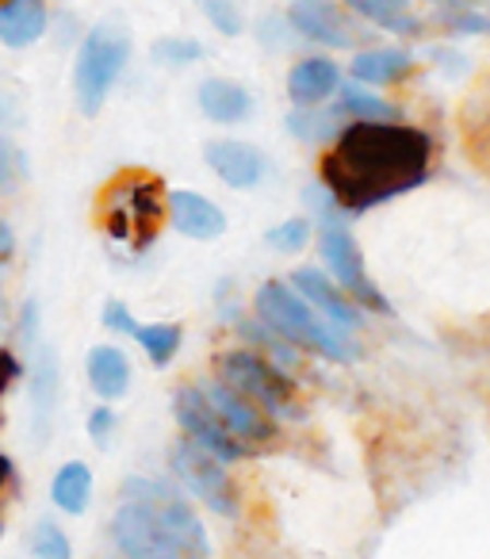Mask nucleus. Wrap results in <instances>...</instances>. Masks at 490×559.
<instances>
[{"mask_svg": "<svg viewBox=\"0 0 490 559\" xmlns=\"http://www.w3.org/2000/svg\"><path fill=\"white\" fill-rule=\"evenodd\" d=\"M429 169H433V139L421 127L403 119L349 123L322 157V185L330 188L345 218H357L421 188Z\"/></svg>", "mask_w": 490, "mask_h": 559, "instance_id": "f257e3e1", "label": "nucleus"}, {"mask_svg": "<svg viewBox=\"0 0 490 559\" xmlns=\"http://www.w3.org/2000/svg\"><path fill=\"white\" fill-rule=\"evenodd\" d=\"M253 311H258L261 322L276 330L280 337H288L296 349L303 353H319L326 360H337V365H349V360H360V345L352 342V334H342L330 319H322L296 288L291 280H265L253 296Z\"/></svg>", "mask_w": 490, "mask_h": 559, "instance_id": "f03ea898", "label": "nucleus"}, {"mask_svg": "<svg viewBox=\"0 0 490 559\" xmlns=\"http://www.w3.org/2000/svg\"><path fill=\"white\" fill-rule=\"evenodd\" d=\"M165 215H169V195H162V180L154 173H119L100 192V226L131 253H146L154 246Z\"/></svg>", "mask_w": 490, "mask_h": 559, "instance_id": "7ed1b4c3", "label": "nucleus"}, {"mask_svg": "<svg viewBox=\"0 0 490 559\" xmlns=\"http://www.w3.org/2000/svg\"><path fill=\"white\" fill-rule=\"evenodd\" d=\"M127 58H131V32L119 20H104L85 35L77 50V66H73V93H77V108L85 116H96L123 78Z\"/></svg>", "mask_w": 490, "mask_h": 559, "instance_id": "20e7f679", "label": "nucleus"}, {"mask_svg": "<svg viewBox=\"0 0 490 559\" xmlns=\"http://www.w3.org/2000/svg\"><path fill=\"white\" fill-rule=\"evenodd\" d=\"M218 380L230 391H238L246 403L261 406L268 418H288L299 414L296 403V380L276 365L273 357H261L258 349H230L215 360Z\"/></svg>", "mask_w": 490, "mask_h": 559, "instance_id": "39448f33", "label": "nucleus"}, {"mask_svg": "<svg viewBox=\"0 0 490 559\" xmlns=\"http://www.w3.org/2000/svg\"><path fill=\"white\" fill-rule=\"evenodd\" d=\"M169 472L177 475L180 487L192 498H200L211 513H218V518H238L241 498H238V487H234L230 472H226L223 460L211 456L207 449H200L192 437L172 444Z\"/></svg>", "mask_w": 490, "mask_h": 559, "instance_id": "423d86ee", "label": "nucleus"}, {"mask_svg": "<svg viewBox=\"0 0 490 559\" xmlns=\"http://www.w3.org/2000/svg\"><path fill=\"white\" fill-rule=\"evenodd\" d=\"M119 498H139V502H146L150 510L169 525V533L180 540V548H184L188 559H211L207 528H203L200 513L192 510V502H188L172 483L131 475V479H123V487H119Z\"/></svg>", "mask_w": 490, "mask_h": 559, "instance_id": "0eeeda50", "label": "nucleus"}, {"mask_svg": "<svg viewBox=\"0 0 490 559\" xmlns=\"http://www.w3.org/2000/svg\"><path fill=\"white\" fill-rule=\"evenodd\" d=\"M108 533L123 559H188L169 525L139 498H119Z\"/></svg>", "mask_w": 490, "mask_h": 559, "instance_id": "6e6552de", "label": "nucleus"}, {"mask_svg": "<svg viewBox=\"0 0 490 559\" xmlns=\"http://www.w3.org/2000/svg\"><path fill=\"white\" fill-rule=\"evenodd\" d=\"M319 253H322V264H326L330 276H334L360 307H368L372 314H391V299L383 296V292L375 288V280L368 276L364 253H360V246L349 234V226L345 223H322Z\"/></svg>", "mask_w": 490, "mask_h": 559, "instance_id": "1a4fd4ad", "label": "nucleus"}, {"mask_svg": "<svg viewBox=\"0 0 490 559\" xmlns=\"http://www.w3.org/2000/svg\"><path fill=\"white\" fill-rule=\"evenodd\" d=\"M172 418L184 429V437H192L200 449H207L211 456H218L223 464L250 456V444L230 433V426H226L215 414V406H211L207 391L195 388V383H188V388H180L177 395H172Z\"/></svg>", "mask_w": 490, "mask_h": 559, "instance_id": "9d476101", "label": "nucleus"}, {"mask_svg": "<svg viewBox=\"0 0 490 559\" xmlns=\"http://www.w3.org/2000/svg\"><path fill=\"white\" fill-rule=\"evenodd\" d=\"M288 24L299 39L319 43L326 50H352L360 43V32L342 0H291Z\"/></svg>", "mask_w": 490, "mask_h": 559, "instance_id": "9b49d317", "label": "nucleus"}, {"mask_svg": "<svg viewBox=\"0 0 490 559\" xmlns=\"http://www.w3.org/2000/svg\"><path fill=\"white\" fill-rule=\"evenodd\" d=\"M291 288H296L299 296H303L307 304H311L314 311L322 314V319L334 322L342 334H357V330L364 326V314H360L357 299H352L349 292H345L342 284L330 276V272L303 264V269L291 272Z\"/></svg>", "mask_w": 490, "mask_h": 559, "instance_id": "f8f14e48", "label": "nucleus"}, {"mask_svg": "<svg viewBox=\"0 0 490 559\" xmlns=\"http://www.w3.org/2000/svg\"><path fill=\"white\" fill-rule=\"evenodd\" d=\"M203 157H207V165L215 169V177L223 180V185L238 188V192H250V188H258L261 180L268 177V157L261 154L258 146H250V142L215 139L203 146Z\"/></svg>", "mask_w": 490, "mask_h": 559, "instance_id": "ddd939ff", "label": "nucleus"}, {"mask_svg": "<svg viewBox=\"0 0 490 559\" xmlns=\"http://www.w3.org/2000/svg\"><path fill=\"white\" fill-rule=\"evenodd\" d=\"M207 399H211V406H215V414L218 418L230 426V433L234 437H241L246 444H268V441H276V418H268L261 406H253V403H246V399L238 395V391H230L223 380H215V383H207Z\"/></svg>", "mask_w": 490, "mask_h": 559, "instance_id": "4468645a", "label": "nucleus"}, {"mask_svg": "<svg viewBox=\"0 0 490 559\" xmlns=\"http://www.w3.org/2000/svg\"><path fill=\"white\" fill-rule=\"evenodd\" d=\"M169 223L192 241H215L226 234V211L192 188L169 192Z\"/></svg>", "mask_w": 490, "mask_h": 559, "instance_id": "2eb2a0df", "label": "nucleus"}, {"mask_svg": "<svg viewBox=\"0 0 490 559\" xmlns=\"http://www.w3.org/2000/svg\"><path fill=\"white\" fill-rule=\"evenodd\" d=\"M345 85L342 66L334 58H299L288 70V96L296 108H319Z\"/></svg>", "mask_w": 490, "mask_h": 559, "instance_id": "dca6fc26", "label": "nucleus"}, {"mask_svg": "<svg viewBox=\"0 0 490 559\" xmlns=\"http://www.w3.org/2000/svg\"><path fill=\"white\" fill-rule=\"evenodd\" d=\"M195 104L200 111L211 119V123H223V127H238L258 111V100L246 85L230 78H207L195 93Z\"/></svg>", "mask_w": 490, "mask_h": 559, "instance_id": "f3484780", "label": "nucleus"}, {"mask_svg": "<svg viewBox=\"0 0 490 559\" xmlns=\"http://www.w3.org/2000/svg\"><path fill=\"white\" fill-rule=\"evenodd\" d=\"M418 66V58L410 55L406 47H368V50H357L349 62V78L360 81V85H398L406 81Z\"/></svg>", "mask_w": 490, "mask_h": 559, "instance_id": "a211bd4d", "label": "nucleus"}, {"mask_svg": "<svg viewBox=\"0 0 490 559\" xmlns=\"http://www.w3.org/2000/svg\"><path fill=\"white\" fill-rule=\"evenodd\" d=\"M47 0H0V43L24 50L47 35Z\"/></svg>", "mask_w": 490, "mask_h": 559, "instance_id": "6ab92c4d", "label": "nucleus"}, {"mask_svg": "<svg viewBox=\"0 0 490 559\" xmlns=\"http://www.w3.org/2000/svg\"><path fill=\"white\" fill-rule=\"evenodd\" d=\"M342 4L349 12H357L364 24L398 35V39H418L426 32V20L414 12L410 0H342Z\"/></svg>", "mask_w": 490, "mask_h": 559, "instance_id": "aec40b11", "label": "nucleus"}, {"mask_svg": "<svg viewBox=\"0 0 490 559\" xmlns=\"http://www.w3.org/2000/svg\"><path fill=\"white\" fill-rule=\"evenodd\" d=\"M85 372L88 383L100 399H123L131 391V360H127L123 349L116 345H93L85 357Z\"/></svg>", "mask_w": 490, "mask_h": 559, "instance_id": "412c9836", "label": "nucleus"}, {"mask_svg": "<svg viewBox=\"0 0 490 559\" xmlns=\"http://www.w3.org/2000/svg\"><path fill=\"white\" fill-rule=\"evenodd\" d=\"M88 498H93V472H88L85 460H65L62 467L50 479V502L58 506L70 518H81L88 510Z\"/></svg>", "mask_w": 490, "mask_h": 559, "instance_id": "4be33fe9", "label": "nucleus"}, {"mask_svg": "<svg viewBox=\"0 0 490 559\" xmlns=\"http://www.w3.org/2000/svg\"><path fill=\"white\" fill-rule=\"evenodd\" d=\"M337 111L342 119H352V123H391L398 119V104L383 100L380 93H372V85H360V81H345L337 88Z\"/></svg>", "mask_w": 490, "mask_h": 559, "instance_id": "5701e85b", "label": "nucleus"}, {"mask_svg": "<svg viewBox=\"0 0 490 559\" xmlns=\"http://www.w3.org/2000/svg\"><path fill=\"white\" fill-rule=\"evenodd\" d=\"M35 365H32V399H35V414H39V437H47V421L55 414L58 403V365H55V353L47 345H35Z\"/></svg>", "mask_w": 490, "mask_h": 559, "instance_id": "b1692460", "label": "nucleus"}, {"mask_svg": "<svg viewBox=\"0 0 490 559\" xmlns=\"http://www.w3.org/2000/svg\"><path fill=\"white\" fill-rule=\"evenodd\" d=\"M134 342H139V349L150 357V365L169 368L172 357L180 353L184 330H180L177 322H146V326L139 322V330H134Z\"/></svg>", "mask_w": 490, "mask_h": 559, "instance_id": "393cba45", "label": "nucleus"}, {"mask_svg": "<svg viewBox=\"0 0 490 559\" xmlns=\"http://www.w3.org/2000/svg\"><path fill=\"white\" fill-rule=\"evenodd\" d=\"M288 134L299 142H334L342 134V111H322V104L319 108H291Z\"/></svg>", "mask_w": 490, "mask_h": 559, "instance_id": "a878e982", "label": "nucleus"}, {"mask_svg": "<svg viewBox=\"0 0 490 559\" xmlns=\"http://www.w3.org/2000/svg\"><path fill=\"white\" fill-rule=\"evenodd\" d=\"M437 24L452 39H467V35H490V12L479 4H449L437 9Z\"/></svg>", "mask_w": 490, "mask_h": 559, "instance_id": "bb28decb", "label": "nucleus"}, {"mask_svg": "<svg viewBox=\"0 0 490 559\" xmlns=\"http://www.w3.org/2000/svg\"><path fill=\"white\" fill-rule=\"evenodd\" d=\"M195 9L207 16V24L226 39H238L246 32V16H241V0H195Z\"/></svg>", "mask_w": 490, "mask_h": 559, "instance_id": "cd10ccee", "label": "nucleus"}, {"mask_svg": "<svg viewBox=\"0 0 490 559\" xmlns=\"http://www.w3.org/2000/svg\"><path fill=\"white\" fill-rule=\"evenodd\" d=\"M32 551H35V559H73L70 536H65V528L58 525V521H50V518H43L39 525H35Z\"/></svg>", "mask_w": 490, "mask_h": 559, "instance_id": "c85d7f7f", "label": "nucleus"}, {"mask_svg": "<svg viewBox=\"0 0 490 559\" xmlns=\"http://www.w3.org/2000/svg\"><path fill=\"white\" fill-rule=\"evenodd\" d=\"M154 58L169 70H184V66L200 62L203 58V43L200 39H180V35H169V39L154 43Z\"/></svg>", "mask_w": 490, "mask_h": 559, "instance_id": "c756f323", "label": "nucleus"}, {"mask_svg": "<svg viewBox=\"0 0 490 559\" xmlns=\"http://www.w3.org/2000/svg\"><path fill=\"white\" fill-rule=\"evenodd\" d=\"M311 234H314L311 218H288V223L273 226V230L265 234V241L276 249V253H303Z\"/></svg>", "mask_w": 490, "mask_h": 559, "instance_id": "7c9ffc66", "label": "nucleus"}, {"mask_svg": "<svg viewBox=\"0 0 490 559\" xmlns=\"http://www.w3.org/2000/svg\"><path fill=\"white\" fill-rule=\"evenodd\" d=\"M20 177H24V154L12 146V139L0 134V192L16 185Z\"/></svg>", "mask_w": 490, "mask_h": 559, "instance_id": "2f4dec72", "label": "nucleus"}, {"mask_svg": "<svg viewBox=\"0 0 490 559\" xmlns=\"http://www.w3.org/2000/svg\"><path fill=\"white\" fill-rule=\"evenodd\" d=\"M100 319H104V326H108V330H116V334H127V337H134V330H139V322H134L131 307L119 304V299H108V304H104Z\"/></svg>", "mask_w": 490, "mask_h": 559, "instance_id": "473e14b6", "label": "nucleus"}, {"mask_svg": "<svg viewBox=\"0 0 490 559\" xmlns=\"http://www.w3.org/2000/svg\"><path fill=\"white\" fill-rule=\"evenodd\" d=\"M429 58H433V66H441L449 78H464V73L471 70L467 55H459L456 47H433V50H429Z\"/></svg>", "mask_w": 490, "mask_h": 559, "instance_id": "72a5a7b5", "label": "nucleus"}, {"mask_svg": "<svg viewBox=\"0 0 490 559\" xmlns=\"http://www.w3.org/2000/svg\"><path fill=\"white\" fill-rule=\"evenodd\" d=\"M88 437H93L96 444H108V437H111V429H116V411L111 406H96L93 414H88Z\"/></svg>", "mask_w": 490, "mask_h": 559, "instance_id": "f704fd0d", "label": "nucleus"}, {"mask_svg": "<svg viewBox=\"0 0 490 559\" xmlns=\"http://www.w3.org/2000/svg\"><path fill=\"white\" fill-rule=\"evenodd\" d=\"M24 376V368H20V360H16V353L12 349H0V395L12 388V383Z\"/></svg>", "mask_w": 490, "mask_h": 559, "instance_id": "c9c22d12", "label": "nucleus"}, {"mask_svg": "<svg viewBox=\"0 0 490 559\" xmlns=\"http://www.w3.org/2000/svg\"><path fill=\"white\" fill-rule=\"evenodd\" d=\"M12 253H16V234L9 223H0V264H9Z\"/></svg>", "mask_w": 490, "mask_h": 559, "instance_id": "e433bc0d", "label": "nucleus"}, {"mask_svg": "<svg viewBox=\"0 0 490 559\" xmlns=\"http://www.w3.org/2000/svg\"><path fill=\"white\" fill-rule=\"evenodd\" d=\"M9 475H12V464L4 456H0V487H4V479H9Z\"/></svg>", "mask_w": 490, "mask_h": 559, "instance_id": "4c0bfd02", "label": "nucleus"}]
</instances>
